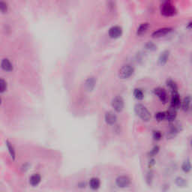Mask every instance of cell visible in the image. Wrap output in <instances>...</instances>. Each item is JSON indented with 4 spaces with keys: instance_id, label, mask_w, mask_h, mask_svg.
Wrapping results in <instances>:
<instances>
[{
    "instance_id": "cell-1",
    "label": "cell",
    "mask_w": 192,
    "mask_h": 192,
    "mask_svg": "<svg viewBox=\"0 0 192 192\" xmlns=\"http://www.w3.org/2000/svg\"><path fill=\"white\" fill-rule=\"evenodd\" d=\"M134 112L137 116L143 122H149L151 119V113L142 104H137L134 106Z\"/></svg>"
},
{
    "instance_id": "cell-2",
    "label": "cell",
    "mask_w": 192,
    "mask_h": 192,
    "mask_svg": "<svg viewBox=\"0 0 192 192\" xmlns=\"http://www.w3.org/2000/svg\"><path fill=\"white\" fill-rule=\"evenodd\" d=\"M161 13L164 17H172L177 14V10L170 1H166L161 5Z\"/></svg>"
},
{
    "instance_id": "cell-3",
    "label": "cell",
    "mask_w": 192,
    "mask_h": 192,
    "mask_svg": "<svg viewBox=\"0 0 192 192\" xmlns=\"http://www.w3.org/2000/svg\"><path fill=\"white\" fill-rule=\"evenodd\" d=\"M134 68L132 65H125L122 67L119 71V77L122 80H126L134 74Z\"/></svg>"
},
{
    "instance_id": "cell-4",
    "label": "cell",
    "mask_w": 192,
    "mask_h": 192,
    "mask_svg": "<svg viewBox=\"0 0 192 192\" xmlns=\"http://www.w3.org/2000/svg\"><path fill=\"white\" fill-rule=\"evenodd\" d=\"M111 105L112 108H113L115 111L117 112V113H121L125 107L124 99L119 95L115 96L113 98V100H112Z\"/></svg>"
},
{
    "instance_id": "cell-5",
    "label": "cell",
    "mask_w": 192,
    "mask_h": 192,
    "mask_svg": "<svg viewBox=\"0 0 192 192\" xmlns=\"http://www.w3.org/2000/svg\"><path fill=\"white\" fill-rule=\"evenodd\" d=\"M116 184L120 188H127L131 184V179L128 176L121 175L116 179Z\"/></svg>"
},
{
    "instance_id": "cell-6",
    "label": "cell",
    "mask_w": 192,
    "mask_h": 192,
    "mask_svg": "<svg viewBox=\"0 0 192 192\" xmlns=\"http://www.w3.org/2000/svg\"><path fill=\"white\" fill-rule=\"evenodd\" d=\"M181 99L180 94L178 92H172V98H171V103H170V108H172L175 110H178L179 108H180L181 107Z\"/></svg>"
},
{
    "instance_id": "cell-7",
    "label": "cell",
    "mask_w": 192,
    "mask_h": 192,
    "mask_svg": "<svg viewBox=\"0 0 192 192\" xmlns=\"http://www.w3.org/2000/svg\"><path fill=\"white\" fill-rule=\"evenodd\" d=\"M108 34L109 36L111 38H113V39L119 38L122 35V28L119 26H113L111 28H110Z\"/></svg>"
},
{
    "instance_id": "cell-8",
    "label": "cell",
    "mask_w": 192,
    "mask_h": 192,
    "mask_svg": "<svg viewBox=\"0 0 192 192\" xmlns=\"http://www.w3.org/2000/svg\"><path fill=\"white\" fill-rule=\"evenodd\" d=\"M105 120L109 125H113L116 124V121H117V116L114 112L108 111L105 115Z\"/></svg>"
},
{
    "instance_id": "cell-9",
    "label": "cell",
    "mask_w": 192,
    "mask_h": 192,
    "mask_svg": "<svg viewBox=\"0 0 192 192\" xmlns=\"http://www.w3.org/2000/svg\"><path fill=\"white\" fill-rule=\"evenodd\" d=\"M154 94L158 97L161 102L163 103H166L167 101V94L166 92L165 89L163 88L158 87L154 89Z\"/></svg>"
},
{
    "instance_id": "cell-10",
    "label": "cell",
    "mask_w": 192,
    "mask_h": 192,
    "mask_svg": "<svg viewBox=\"0 0 192 192\" xmlns=\"http://www.w3.org/2000/svg\"><path fill=\"white\" fill-rule=\"evenodd\" d=\"M172 30L173 29L171 27H164V28L159 29L153 32V34H152V37L153 38H160V37L164 36L166 35L169 34L170 33L172 32Z\"/></svg>"
},
{
    "instance_id": "cell-11",
    "label": "cell",
    "mask_w": 192,
    "mask_h": 192,
    "mask_svg": "<svg viewBox=\"0 0 192 192\" xmlns=\"http://www.w3.org/2000/svg\"><path fill=\"white\" fill-rule=\"evenodd\" d=\"M191 105V97L190 95L185 96L181 104V108L183 111L187 112L190 110Z\"/></svg>"
},
{
    "instance_id": "cell-12",
    "label": "cell",
    "mask_w": 192,
    "mask_h": 192,
    "mask_svg": "<svg viewBox=\"0 0 192 192\" xmlns=\"http://www.w3.org/2000/svg\"><path fill=\"white\" fill-rule=\"evenodd\" d=\"M180 132V129L178 125H171L169 131L167 133V138L173 139L179 134Z\"/></svg>"
},
{
    "instance_id": "cell-13",
    "label": "cell",
    "mask_w": 192,
    "mask_h": 192,
    "mask_svg": "<svg viewBox=\"0 0 192 192\" xmlns=\"http://www.w3.org/2000/svg\"><path fill=\"white\" fill-rule=\"evenodd\" d=\"M96 84V79L95 77H89L85 82V88L87 91L91 92L94 89Z\"/></svg>"
},
{
    "instance_id": "cell-14",
    "label": "cell",
    "mask_w": 192,
    "mask_h": 192,
    "mask_svg": "<svg viewBox=\"0 0 192 192\" xmlns=\"http://www.w3.org/2000/svg\"><path fill=\"white\" fill-rule=\"evenodd\" d=\"M170 57V51L169 50H164L158 57V64L160 65H164L167 62L168 59Z\"/></svg>"
},
{
    "instance_id": "cell-15",
    "label": "cell",
    "mask_w": 192,
    "mask_h": 192,
    "mask_svg": "<svg viewBox=\"0 0 192 192\" xmlns=\"http://www.w3.org/2000/svg\"><path fill=\"white\" fill-rule=\"evenodd\" d=\"M181 169L185 173H188L191 172L192 170V165L189 158H186L185 160H184L182 166H181Z\"/></svg>"
},
{
    "instance_id": "cell-16",
    "label": "cell",
    "mask_w": 192,
    "mask_h": 192,
    "mask_svg": "<svg viewBox=\"0 0 192 192\" xmlns=\"http://www.w3.org/2000/svg\"><path fill=\"white\" fill-rule=\"evenodd\" d=\"M177 116V110L175 109L170 108L166 112V120L169 122H173Z\"/></svg>"
},
{
    "instance_id": "cell-17",
    "label": "cell",
    "mask_w": 192,
    "mask_h": 192,
    "mask_svg": "<svg viewBox=\"0 0 192 192\" xmlns=\"http://www.w3.org/2000/svg\"><path fill=\"white\" fill-rule=\"evenodd\" d=\"M2 68L5 71H11L13 70V65L9 59H3L1 62Z\"/></svg>"
},
{
    "instance_id": "cell-18",
    "label": "cell",
    "mask_w": 192,
    "mask_h": 192,
    "mask_svg": "<svg viewBox=\"0 0 192 192\" xmlns=\"http://www.w3.org/2000/svg\"><path fill=\"white\" fill-rule=\"evenodd\" d=\"M175 184L179 188H186L188 185V181L182 177H177L175 179Z\"/></svg>"
},
{
    "instance_id": "cell-19",
    "label": "cell",
    "mask_w": 192,
    "mask_h": 192,
    "mask_svg": "<svg viewBox=\"0 0 192 192\" xmlns=\"http://www.w3.org/2000/svg\"><path fill=\"white\" fill-rule=\"evenodd\" d=\"M149 28V23H143L140 24L137 29V36H142V35L145 34L148 31Z\"/></svg>"
},
{
    "instance_id": "cell-20",
    "label": "cell",
    "mask_w": 192,
    "mask_h": 192,
    "mask_svg": "<svg viewBox=\"0 0 192 192\" xmlns=\"http://www.w3.org/2000/svg\"><path fill=\"white\" fill-rule=\"evenodd\" d=\"M41 176L38 173H35V174H33V176H31V177L29 178V183L32 186L36 187L40 183V182H41Z\"/></svg>"
},
{
    "instance_id": "cell-21",
    "label": "cell",
    "mask_w": 192,
    "mask_h": 192,
    "mask_svg": "<svg viewBox=\"0 0 192 192\" xmlns=\"http://www.w3.org/2000/svg\"><path fill=\"white\" fill-rule=\"evenodd\" d=\"M89 186L92 190H98L101 186V181L98 178L93 177L89 180Z\"/></svg>"
},
{
    "instance_id": "cell-22",
    "label": "cell",
    "mask_w": 192,
    "mask_h": 192,
    "mask_svg": "<svg viewBox=\"0 0 192 192\" xmlns=\"http://www.w3.org/2000/svg\"><path fill=\"white\" fill-rule=\"evenodd\" d=\"M166 84H167V87L171 90V92H178V86H177V83L175 81L171 79H169L167 80Z\"/></svg>"
},
{
    "instance_id": "cell-23",
    "label": "cell",
    "mask_w": 192,
    "mask_h": 192,
    "mask_svg": "<svg viewBox=\"0 0 192 192\" xmlns=\"http://www.w3.org/2000/svg\"><path fill=\"white\" fill-rule=\"evenodd\" d=\"M133 95H134V98H135L136 99H137V100L139 101L143 100L144 98L143 92L140 89H137H137H134V92H133Z\"/></svg>"
},
{
    "instance_id": "cell-24",
    "label": "cell",
    "mask_w": 192,
    "mask_h": 192,
    "mask_svg": "<svg viewBox=\"0 0 192 192\" xmlns=\"http://www.w3.org/2000/svg\"><path fill=\"white\" fill-rule=\"evenodd\" d=\"M155 118L158 122H162L164 119H166V112L159 111L156 113L155 115Z\"/></svg>"
},
{
    "instance_id": "cell-25",
    "label": "cell",
    "mask_w": 192,
    "mask_h": 192,
    "mask_svg": "<svg viewBox=\"0 0 192 192\" xmlns=\"http://www.w3.org/2000/svg\"><path fill=\"white\" fill-rule=\"evenodd\" d=\"M6 146H7V148L8 149H9V153H10L12 158L13 159H14V158H15V150H14L12 143H11L9 140H7V141H6Z\"/></svg>"
},
{
    "instance_id": "cell-26",
    "label": "cell",
    "mask_w": 192,
    "mask_h": 192,
    "mask_svg": "<svg viewBox=\"0 0 192 192\" xmlns=\"http://www.w3.org/2000/svg\"><path fill=\"white\" fill-rule=\"evenodd\" d=\"M145 48L147 50L149 51H155L157 49V46L156 45V44L152 41H149L146 44H145Z\"/></svg>"
},
{
    "instance_id": "cell-27",
    "label": "cell",
    "mask_w": 192,
    "mask_h": 192,
    "mask_svg": "<svg viewBox=\"0 0 192 192\" xmlns=\"http://www.w3.org/2000/svg\"><path fill=\"white\" fill-rule=\"evenodd\" d=\"M160 151V148L158 146H155L153 147L150 152L149 153V156L151 157V158H153L154 156H156Z\"/></svg>"
},
{
    "instance_id": "cell-28",
    "label": "cell",
    "mask_w": 192,
    "mask_h": 192,
    "mask_svg": "<svg viewBox=\"0 0 192 192\" xmlns=\"http://www.w3.org/2000/svg\"><path fill=\"white\" fill-rule=\"evenodd\" d=\"M153 137L155 140L158 141V140H161L162 138V134L160 131H154L153 133Z\"/></svg>"
},
{
    "instance_id": "cell-29",
    "label": "cell",
    "mask_w": 192,
    "mask_h": 192,
    "mask_svg": "<svg viewBox=\"0 0 192 192\" xmlns=\"http://www.w3.org/2000/svg\"><path fill=\"white\" fill-rule=\"evenodd\" d=\"M6 89H7V83L4 81V79L2 78L0 81V89H1L2 93H3L6 90Z\"/></svg>"
},
{
    "instance_id": "cell-30",
    "label": "cell",
    "mask_w": 192,
    "mask_h": 192,
    "mask_svg": "<svg viewBox=\"0 0 192 192\" xmlns=\"http://www.w3.org/2000/svg\"><path fill=\"white\" fill-rule=\"evenodd\" d=\"M0 10L2 13H5L8 11V4L5 2H0Z\"/></svg>"
},
{
    "instance_id": "cell-31",
    "label": "cell",
    "mask_w": 192,
    "mask_h": 192,
    "mask_svg": "<svg viewBox=\"0 0 192 192\" xmlns=\"http://www.w3.org/2000/svg\"><path fill=\"white\" fill-rule=\"evenodd\" d=\"M156 164V161H155V159L154 158H152L151 159H150V161H149V166L150 167H153V165H154V164Z\"/></svg>"
},
{
    "instance_id": "cell-32",
    "label": "cell",
    "mask_w": 192,
    "mask_h": 192,
    "mask_svg": "<svg viewBox=\"0 0 192 192\" xmlns=\"http://www.w3.org/2000/svg\"><path fill=\"white\" fill-rule=\"evenodd\" d=\"M187 27H188V28H192V22H190V23L188 24V26H187Z\"/></svg>"
},
{
    "instance_id": "cell-33",
    "label": "cell",
    "mask_w": 192,
    "mask_h": 192,
    "mask_svg": "<svg viewBox=\"0 0 192 192\" xmlns=\"http://www.w3.org/2000/svg\"><path fill=\"white\" fill-rule=\"evenodd\" d=\"M190 110H191V114H192V105H191V108H190Z\"/></svg>"
},
{
    "instance_id": "cell-34",
    "label": "cell",
    "mask_w": 192,
    "mask_h": 192,
    "mask_svg": "<svg viewBox=\"0 0 192 192\" xmlns=\"http://www.w3.org/2000/svg\"><path fill=\"white\" fill-rule=\"evenodd\" d=\"M190 144H191V146L192 147V140H191V143H190Z\"/></svg>"
},
{
    "instance_id": "cell-35",
    "label": "cell",
    "mask_w": 192,
    "mask_h": 192,
    "mask_svg": "<svg viewBox=\"0 0 192 192\" xmlns=\"http://www.w3.org/2000/svg\"><path fill=\"white\" fill-rule=\"evenodd\" d=\"M191 64H192V55H191Z\"/></svg>"
}]
</instances>
